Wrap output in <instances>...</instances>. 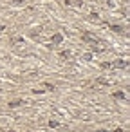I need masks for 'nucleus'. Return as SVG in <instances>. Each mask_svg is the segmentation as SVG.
Returning a JSON list of instances; mask_svg holds the SVG:
<instances>
[{"mask_svg":"<svg viewBox=\"0 0 130 132\" xmlns=\"http://www.w3.org/2000/svg\"><path fill=\"white\" fill-rule=\"evenodd\" d=\"M83 40H87V42H98V40H96V36H94V35H90V33H85V35H83Z\"/></svg>","mask_w":130,"mask_h":132,"instance_id":"f257e3e1","label":"nucleus"},{"mask_svg":"<svg viewBox=\"0 0 130 132\" xmlns=\"http://www.w3.org/2000/svg\"><path fill=\"white\" fill-rule=\"evenodd\" d=\"M62 40H63V36H62V35H54V36H53V44H60Z\"/></svg>","mask_w":130,"mask_h":132,"instance_id":"f03ea898","label":"nucleus"},{"mask_svg":"<svg viewBox=\"0 0 130 132\" xmlns=\"http://www.w3.org/2000/svg\"><path fill=\"white\" fill-rule=\"evenodd\" d=\"M112 31H114V33H121V31H123V29H121V27H119V26H112Z\"/></svg>","mask_w":130,"mask_h":132,"instance_id":"7ed1b4c3","label":"nucleus"},{"mask_svg":"<svg viewBox=\"0 0 130 132\" xmlns=\"http://www.w3.org/2000/svg\"><path fill=\"white\" fill-rule=\"evenodd\" d=\"M22 103H24V101H11L9 105H11V107H18V105H22Z\"/></svg>","mask_w":130,"mask_h":132,"instance_id":"20e7f679","label":"nucleus"},{"mask_svg":"<svg viewBox=\"0 0 130 132\" xmlns=\"http://www.w3.org/2000/svg\"><path fill=\"white\" fill-rule=\"evenodd\" d=\"M114 96H116V98H121V100H123V98H125V94H123V92H116V94H114Z\"/></svg>","mask_w":130,"mask_h":132,"instance_id":"39448f33","label":"nucleus"},{"mask_svg":"<svg viewBox=\"0 0 130 132\" xmlns=\"http://www.w3.org/2000/svg\"><path fill=\"white\" fill-rule=\"evenodd\" d=\"M99 132H107V130H99Z\"/></svg>","mask_w":130,"mask_h":132,"instance_id":"423d86ee","label":"nucleus"}]
</instances>
